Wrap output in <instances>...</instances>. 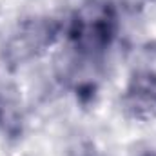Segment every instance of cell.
<instances>
[{
    "label": "cell",
    "mask_w": 156,
    "mask_h": 156,
    "mask_svg": "<svg viewBox=\"0 0 156 156\" xmlns=\"http://www.w3.org/2000/svg\"><path fill=\"white\" fill-rule=\"evenodd\" d=\"M116 16L109 4L91 2L85 4L71 22L69 38L73 47L82 56L102 55L115 38Z\"/></svg>",
    "instance_id": "cell-1"
},
{
    "label": "cell",
    "mask_w": 156,
    "mask_h": 156,
    "mask_svg": "<svg viewBox=\"0 0 156 156\" xmlns=\"http://www.w3.org/2000/svg\"><path fill=\"white\" fill-rule=\"evenodd\" d=\"M147 156H156V153H151V154H147Z\"/></svg>",
    "instance_id": "cell-3"
},
{
    "label": "cell",
    "mask_w": 156,
    "mask_h": 156,
    "mask_svg": "<svg viewBox=\"0 0 156 156\" xmlns=\"http://www.w3.org/2000/svg\"><path fill=\"white\" fill-rule=\"evenodd\" d=\"M123 111L134 120L149 122L156 118V73H134L122 96Z\"/></svg>",
    "instance_id": "cell-2"
}]
</instances>
